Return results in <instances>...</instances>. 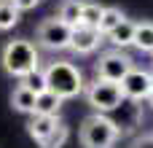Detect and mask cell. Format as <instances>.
Returning <instances> with one entry per match:
<instances>
[{
	"instance_id": "cell-4",
	"label": "cell",
	"mask_w": 153,
	"mask_h": 148,
	"mask_svg": "<svg viewBox=\"0 0 153 148\" xmlns=\"http://www.w3.org/2000/svg\"><path fill=\"white\" fill-rule=\"evenodd\" d=\"M83 94H86V102L94 108V113H113L124 105V94H121V86L113 84V81H102V78H94L89 86H83Z\"/></svg>"
},
{
	"instance_id": "cell-23",
	"label": "cell",
	"mask_w": 153,
	"mask_h": 148,
	"mask_svg": "<svg viewBox=\"0 0 153 148\" xmlns=\"http://www.w3.org/2000/svg\"><path fill=\"white\" fill-rule=\"evenodd\" d=\"M0 3H5V0H0Z\"/></svg>"
},
{
	"instance_id": "cell-14",
	"label": "cell",
	"mask_w": 153,
	"mask_h": 148,
	"mask_svg": "<svg viewBox=\"0 0 153 148\" xmlns=\"http://www.w3.org/2000/svg\"><path fill=\"white\" fill-rule=\"evenodd\" d=\"M134 49L145 51V54H153V22H140L134 24V40H132Z\"/></svg>"
},
{
	"instance_id": "cell-7",
	"label": "cell",
	"mask_w": 153,
	"mask_h": 148,
	"mask_svg": "<svg viewBox=\"0 0 153 148\" xmlns=\"http://www.w3.org/2000/svg\"><path fill=\"white\" fill-rule=\"evenodd\" d=\"M118 86H121L124 100H148V94L153 92V75H151V70L132 67Z\"/></svg>"
},
{
	"instance_id": "cell-21",
	"label": "cell",
	"mask_w": 153,
	"mask_h": 148,
	"mask_svg": "<svg viewBox=\"0 0 153 148\" xmlns=\"http://www.w3.org/2000/svg\"><path fill=\"white\" fill-rule=\"evenodd\" d=\"M132 148H153V135H143V138H137Z\"/></svg>"
},
{
	"instance_id": "cell-18",
	"label": "cell",
	"mask_w": 153,
	"mask_h": 148,
	"mask_svg": "<svg viewBox=\"0 0 153 148\" xmlns=\"http://www.w3.org/2000/svg\"><path fill=\"white\" fill-rule=\"evenodd\" d=\"M67 138H70V129H67L65 121H59V124L51 129V135L40 143V148H62L65 143H67Z\"/></svg>"
},
{
	"instance_id": "cell-1",
	"label": "cell",
	"mask_w": 153,
	"mask_h": 148,
	"mask_svg": "<svg viewBox=\"0 0 153 148\" xmlns=\"http://www.w3.org/2000/svg\"><path fill=\"white\" fill-rule=\"evenodd\" d=\"M0 62H3V70L13 78H24L30 75L32 70L40 67V51L32 40L27 38H16V40H8L3 46V54H0Z\"/></svg>"
},
{
	"instance_id": "cell-3",
	"label": "cell",
	"mask_w": 153,
	"mask_h": 148,
	"mask_svg": "<svg viewBox=\"0 0 153 148\" xmlns=\"http://www.w3.org/2000/svg\"><path fill=\"white\" fill-rule=\"evenodd\" d=\"M118 135H121V127L105 113H91L81 124V146L83 148H113Z\"/></svg>"
},
{
	"instance_id": "cell-24",
	"label": "cell",
	"mask_w": 153,
	"mask_h": 148,
	"mask_svg": "<svg viewBox=\"0 0 153 148\" xmlns=\"http://www.w3.org/2000/svg\"><path fill=\"white\" fill-rule=\"evenodd\" d=\"M151 75H153V70H151Z\"/></svg>"
},
{
	"instance_id": "cell-11",
	"label": "cell",
	"mask_w": 153,
	"mask_h": 148,
	"mask_svg": "<svg viewBox=\"0 0 153 148\" xmlns=\"http://www.w3.org/2000/svg\"><path fill=\"white\" fill-rule=\"evenodd\" d=\"M11 105H13V111H19V113H35V94L27 89V86H22V84H16L13 86V92H11Z\"/></svg>"
},
{
	"instance_id": "cell-5",
	"label": "cell",
	"mask_w": 153,
	"mask_h": 148,
	"mask_svg": "<svg viewBox=\"0 0 153 148\" xmlns=\"http://www.w3.org/2000/svg\"><path fill=\"white\" fill-rule=\"evenodd\" d=\"M134 67L132 57L118 51V49H110L105 54H100V59L94 62V78H102V81H113V84H121L124 75Z\"/></svg>"
},
{
	"instance_id": "cell-17",
	"label": "cell",
	"mask_w": 153,
	"mask_h": 148,
	"mask_svg": "<svg viewBox=\"0 0 153 148\" xmlns=\"http://www.w3.org/2000/svg\"><path fill=\"white\" fill-rule=\"evenodd\" d=\"M19 84H22V86H27L35 97H38V94H43V92H48V84H46V75H43V70H40V67H38V70H32L30 75H24Z\"/></svg>"
},
{
	"instance_id": "cell-13",
	"label": "cell",
	"mask_w": 153,
	"mask_h": 148,
	"mask_svg": "<svg viewBox=\"0 0 153 148\" xmlns=\"http://www.w3.org/2000/svg\"><path fill=\"white\" fill-rule=\"evenodd\" d=\"M81 11H83V0H62L56 19H62L67 27L75 30V27H81Z\"/></svg>"
},
{
	"instance_id": "cell-10",
	"label": "cell",
	"mask_w": 153,
	"mask_h": 148,
	"mask_svg": "<svg viewBox=\"0 0 153 148\" xmlns=\"http://www.w3.org/2000/svg\"><path fill=\"white\" fill-rule=\"evenodd\" d=\"M118 51H124L126 46H132V40H134V22H129V19H124L116 30H110L108 35H105Z\"/></svg>"
},
{
	"instance_id": "cell-16",
	"label": "cell",
	"mask_w": 153,
	"mask_h": 148,
	"mask_svg": "<svg viewBox=\"0 0 153 148\" xmlns=\"http://www.w3.org/2000/svg\"><path fill=\"white\" fill-rule=\"evenodd\" d=\"M102 11L105 5L100 3H83V11H81V27H100V19H102Z\"/></svg>"
},
{
	"instance_id": "cell-12",
	"label": "cell",
	"mask_w": 153,
	"mask_h": 148,
	"mask_svg": "<svg viewBox=\"0 0 153 148\" xmlns=\"http://www.w3.org/2000/svg\"><path fill=\"white\" fill-rule=\"evenodd\" d=\"M62 97H56L54 92H43L35 97V113L32 116H59V108H62Z\"/></svg>"
},
{
	"instance_id": "cell-8",
	"label": "cell",
	"mask_w": 153,
	"mask_h": 148,
	"mask_svg": "<svg viewBox=\"0 0 153 148\" xmlns=\"http://www.w3.org/2000/svg\"><path fill=\"white\" fill-rule=\"evenodd\" d=\"M100 43H102L100 30H94V27H75L73 38H70V51H75V54H91V51L100 49Z\"/></svg>"
},
{
	"instance_id": "cell-2",
	"label": "cell",
	"mask_w": 153,
	"mask_h": 148,
	"mask_svg": "<svg viewBox=\"0 0 153 148\" xmlns=\"http://www.w3.org/2000/svg\"><path fill=\"white\" fill-rule=\"evenodd\" d=\"M43 75H46V84H48V92H54L56 97L62 100H70V97H78L83 92V73L78 65L67 62V59H54L43 67Z\"/></svg>"
},
{
	"instance_id": "cell-15",
	"label": "cell",
	"mask_w": 153,
	"mask_h": 148,
	"mask_svg": "<svg viewBox=\"0 0 153 148\" xmlns=\"http://www.w3.org/2000/svg\"><path fill=\"white\" fill-rule=\"evenodd\" d=\"M124 19H126V16H124V11H121V8H116V5H108V8L102 11L100 27H97V30H100V35L105 38V35H108L110 30H116V27H118V24H121Z\"/></svg>"
},
{
	"instance_id": "cell-9",
	"label": "cell",
	"mask_w": 153,
	"mask_h": 148,
	"mask_svg": "<svg viewBox=\"0 0 153 148\" xmlns=\"http://www.w3.org/2000/svg\"><path fill=\"white\" fill-rule=\"evenodd\" d=\"M59 124V116H32L30 119V124H27V132H30V138L40 146L48 135H51V129Z\"/></svg>"
},
{
	"instance_id": "cell-22",
	"label": "cell",
	"mask_w": 153,
	"mask_h": 148,
	"mask_svg": "<svg viewBox=\"0 0 153 148\" xmlns=\"http://www.w3.org/2000/svg\"><path fill=\"white\" fill-rule=\"evenodd\" d=\"M148 105H151V108H153V92H151V94H148Z\"/></svg>"
},
{
	"instance_id": "cell-20",
	"label": "cell",
	"mask_w": 153,
	"mask_h": 148,
	"mask_svg": "<svg viewBox=\"0 0 153 148\" xmlns=\"http://www.w3.org/2000/svg\"><path fill=\"white\" fill-rule=\"evenodd\" d=\"M13 3V8L22 13V11H30V8H35V5H40V0H11Z\"/></svg>"
},
{
	"instance_id": "cell-6",
	"label": "cell",
	"mask_w": 153,
	"mask_h": 148,
	"mask_svg": "<svg viewBox=\"0 0 153 148\" xmlns=\"http://www.w3.org/2000/svg\"><path fill=\"white\" fill-rule=\"evenodd\" d=\"M38 46L46 49V51H65L70 49V38H73V27H67L62 19H43L38 24Z\"/></svg>"
},
{
	"instance_id": "cell-19",
	"label": "cell",
	"mask_w": 153,
	"mask_h": 148,
	"mask_svg": "<svg viewBox=\"0 0 153 148\" xmlns=\"http://www.w3.org/2000/svg\"><path fill=\"white\" fill-rule=\"evenodd\" d=\"M19 11L13 8V3L11 0H5V3H0V32H5V30H11L16 22H19Z\"/></svg>"
}]
</instances>
